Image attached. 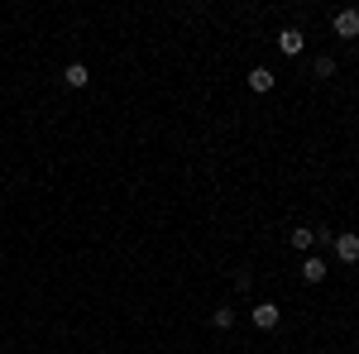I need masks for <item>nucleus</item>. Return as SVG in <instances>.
I'll list each match as a JSON object with an SVG mask.
<instances>
[{"label": "nucleus", "instance_id": "nucleus-1", "mask_svg": "<svg viewBox=\"0 0 359 354\" xmlns=\"http://www.w3.org/2000/svg\"><path fill=\"white\" fill-rule=\"evenodd\" d=\"M331 29L340 34V39H359V10H335Z\"/></svg>", "mask_w": 359, "mask_h": 354}, {"label": "nucleus", "instance_id": "nucleus-2", "mask_svg": "<svg viewBox=\"0 0 359 354\" xmlns=\"http://www.w3.org/2000/svg\"><path fill=\"white\" fill-rule=\"evenodd\" d=\"M335 254H340V264H359V235L355 230H340L335 235Z\"/></svg>", "mask_w": 359, "mask_h": 354}, {"label": "nucleus", "instance_id": "nucleus-3", "mask_svg": "<svg viewBox=\"0 0 359 354\" xmlns=\"http://www.w3.org/2000/svg\"><path fill=\"white\" fill-rule=\"evenodd\" d=\"M249 321H254V326H259V330H273L278 321H283V311H278L273 301H259V306L249 311Z\"/></svg>", "mask_w": 359, "mask_h": 354}, {"label": "nucleus", "instance_id": "nucleus-4", "mask_svg": "<svg viewBox=\"0 0 359 354\" xmlns=\"http://www.w3.org/2000/svg\"><path fill=\"white\" fill-rule=\"evenodd\" d=\"M278 48H283V53L287 57H297L306 48V39H302V29H283V34H278Z\"/></svg>", "mask_w": 359, "mask_h": 354}, {"label": "nucleus", "instance_id": "nucleus-5", "mask_svg": "<svg viewBox=\"0 0 359 354\" xmlns=\"http://www.w3.org/2000/svg\"><path fill=\"white\" fill-rule=\"evenodd\" d=\"M273 72H269V67H254V72H249V91H259V96H264V91H273Z\"/></svg>", "mask_w": 359, "mask_h": 354}, {"label": "nucleus", "instance_id": "nucleus-6", "mask_svg": "<svg viewBox=\"0 0 359 354\" xmlns=\"http://www.w3.org/2000/svg\"><path fill=\"white\" fill-rule=\"evenodd\" d=\"M62 82L72 86V91H82V86H86V82H91V72H86L82 62H67V72H62Z\"/></svg>", "mask_w": 359, "mask_h": 354}, {"label": "nucleus", "instance_id": "nucleus-7", "mask_svg": "<svg viewBox=\"0 0 359 354\" xmlns=\"http://www.w3.org/2000/svg\"><path fill=\"white\" fill-rule=\"evenodd\" d=\"M321 278H326V264L306 254V264H302V282H321Z\"/></svg>", "mask_w": 359, "mask_h": 354}, {"label": "nucleus", "instance_id": "nucleus-8", "mask_svg": "<svg viewBox=\"0 0 359 354\" xmlns=\"http://www.w3.org/2000/svg\"><path fill=\"white\" fill-rule=\"evenodd\" d=\"M316 240H321V230H306V225H302V230H292V249H302V254L316 245Z\"/></svg>", "mask_w": 359, "mask_h": 354}, {"label": "nucleus", "instance_id": "nucleus-9", "mask_svg": "<svg viewBox=\"0 0 359 354\" xmlns=\"http://www.w3.org/2000/svg\"><path fill=\"white\" fill-rule=\"evenodd\" d=\"M211 326L230 330V326H235V306H216V311H211Z\"/></svg>", "mask_w": 359, "mask_h": 354}, {"label": "nucleus", "instance_id": "nucleus-10", "mask_svg": "<svg viewBox=\"0 0 359 354\" xmlns=\"http://www.w3.org/2000/svg\"><path fill=\"white\" fill-rule=\"evenodd\" d=\"M311 72H316L321 82H326V77H335V57H331V53H321L316 62H311Z\"/></svg>", "mask_w": 359, "mask_h": 354}]
</instances>
